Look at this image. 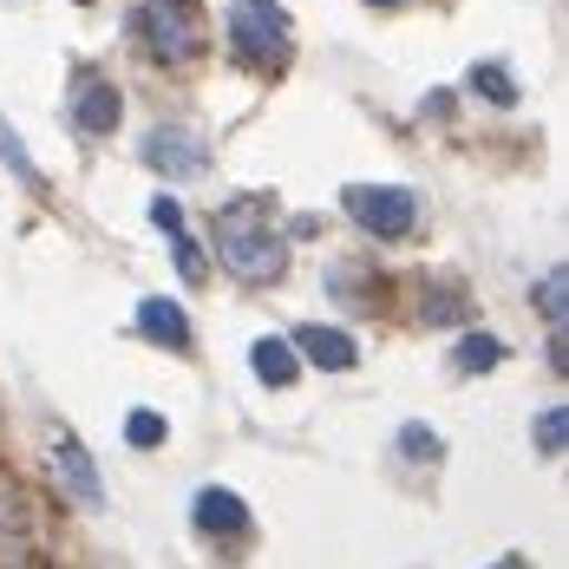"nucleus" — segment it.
Here are the masks:
<instances>
[{
  "label": "nucleus",
  "mask_w": 569,
  "mask_h": 569,
  "mask_svg": "<svg viewBox=\"0 0 569 569\" xmlns=\"http://www.w3.org/2000/svg\"><path fill=\"white\" fill-rule=\"evenodd\" d=\"M217 249H223V269L236 282L269 288V282H282V269H288V242L262 223L256 203H229L217 217Z\"/></svg>",
  "instance_id": "nucleus-1"
},
{
  "label": "nucleus",
  "mask_w": 569,
  "mask_h": 569,
  "mask_svg": "<svg viewBox=\"0 0 569 569\" xmlns=\"http://www.w3.org/2000/svg\"><path fill=\"white\" fill-rule=\"evenodd\" d=\"M229 47L256 72H282L288 47H295L282 0H229Z\"/></svg>",
  "instance_id": "nucleus-2"
},
{
  "label": "nucleus",
  "mask_w": 569,
  "mask_h": 569,
  "mask_svg": "<svg viewBox=\"0 0 569 569\" xmlns=\"http://www.w3.org/2000/svg\"><path fill=\"white\" fill-rule=\"evenodd\" d=\"M138 40L164 66H190L203 53V7L197 0H138Z\"/></svg>",
  "instance_id": "nucleus-3"
},
{
  "label": "nucleus",
  "mask_w": 569,
  "mask_h": 569,
  "mask_svg": "<svg viewBox=\"0 0 569 569\" xmlns=\"http://www.w3.org/2000/svg\"><path fill=\"white\" fill-rule=\"evenodd\" d=\"M341 210L367 229V236H380V242L412 236V223H419V197H412V190H399V183H347Z\"/></svg>",
  "instance_id": "nucleus-4"
},
{
  "label": "nucleus",
  "mask_w": 569,
  "mask_h": 569,
  "mask_svg": "<svg viewBox=\"0 0 569 569\" xmlns=\"http://www.w3.org/2000/svg\"><path fill=\"white\" fill-rule=\"evenodd\" d=\"M144 164H151L158 177H203L210 171V151H203L197 131H183V124H158V131L144 138Z\"/></svg>",
  "instance_id": "nucleus-5"
},
{
  "label": "nucleus",
  "mask_w": 569,
  "mask_h": 569,
  "mask_svg": "<svg viewBox=\"0 0 569 569\" xmlns=\"http://www.w3.org/2000/svg\"><path fill=\"white\" fill-rule=\"evenodd\" d=\"M53 471H59V485H66V498H72V505L106 511V478H99L92 452H86L72 432H59V439H53Z\"/></svg>",
  "instance_id": "nucleus-6"
},
{
  "label": "nucleus",
  "mask_w": 569,
  "mask_h": 569,
  "mask_svg": "<svg viewBox=\"0 0 569 569\" xmlns=\"http://www.w3.org/2000/svg\"><path fill=\"white\" fill-rule=\"evenodd\" d=\"M118 118H124L118 86H112V79H99V72H86V79L72 86V124H79V131H92V138H106V131H118Z\"/></svg>",
  "instance_id": "nucleus-7"
},
{
  "label": "nucleus",
  "mask_w": 569,
  "mask_h": 569,
  "mask_svg": "<svg viewBox=\"0 0 569 569\" xmlns=\"http://www.w3.org/2000/svg\"><path fill=\"white\" fill-rule=\"evenodd\" d=\"M295 360H315V367H328V373H347L353 360H360V347H353V335H341V328H321V321H308V328H295Z\"/></svg>",
  "instance_id": "nucleus-8"
},
{
  "label": "nucleus",
  "mask_w": 569,
  "mask_h": 569,
  "mask_svg": "<svg viewBox=\"0 0 569 569\" xmlns=\"http://www.w3.org/2000/svg\"><path fill=\"white\" fill-rule=\"evenodd\" d=\"M190 523L210 530V537H242V530H249V505H242L236 491H223V485H210V491L190 498Z\"/></svg>",
  "instance_id": "nucleus-9"
},
{
  "label": "nucleus",
  "mask_w": 569,
  "mask_h": 569,
  "mask_svg": "<svg viewBox=\"0 0 569 569\" xmlns=\"http://www.w3.org/2000/svg\"><path fill=\"white\" fill-rule=\"evenodd\" d=\"M138 328H144V341L171 347V353L190 347V315H183L177 301H164V295H144V301H138Z\"/></svg>",
  "instance_id": "nucleus-10"
},
{
  "label": "nucleus",
  "mask_w": 569,
  "mask_h": 569,
  "mask_svg": "<svg viewBox=\"0 0 569 569\" xmlns=\"http://www.w3.org/2000/svg\"><path fill=\"white\" fill-rule=\"evenodd\" d=\"M249 367H256L262 387H288V380L301 373V360H295V347H288L282 335H262V341L249 347Z\"/></svg>",
  "instance_id": "nucleus-11"
},
{
  "label": "nucleus",
  "mask_w": 569,
  "mask_h": 569,
  "mask_svg": "<svg viewBox=\"0 0 569 569\" xmlns=\"http://www.w3.org/2000/svg\"><path fill=\"white\" fill-rule=\"evenodd\" d=\"M505 360V341L498 335H465L458 341V373H491Z\"/></svg>",
  "instance_id": "nucleus-12"
},
{
  "label": "nucleus",
  "mask_w": 569,
  "mask_h": 569,
  "mask_svg": "<svg viewBox=\"0 0 569 569\" xmlns=\"http://www.w3.org/2000/svg\"><path fill=\"white\" fill-rule=\"evenodd\" d=\"M471 86L491 99V106H517V79L498 66V59H485V66H471Z\"/></svg>",
  "instance_id": "nucleus-13"
},
{
  "label": "nucleus",
  "mask_w": 569,
  "mask_h": 569,
  "mask_svg": "<svg viewBox=\"0 0 569 569\" xmlns=\"http://www.w3.org/2000/svg\"><path fill=\"white\" fill-rule=\"evenodd\" d=\"M537 315H543V321H563L569 315V276L563 269H550V276L537 282Z\"/></svg>",
  "instance_id": "nucleus-14"
},
{
  "label": "nucleus",
  "mask_w": 569,
  "mask_h": 569,
  "mask_svg": "<svg viewBox=\"0 0 569 569\" xmlns=\"http://www.w3.org/2000/svg\"><path fill=\"white\" fill-rule=\"evenodd\" d=\"M399 452L419 458V465H439L446 446H439V432H432V426H399Z\"/></svg>",
  "instance_id": "nucleus-15"
},
{
  "label": "nucleus",
  "mask_w": 569,
  "mask_h": 569,
  "mask_svg": "<svg viewBox=\"0 0 569 569\" xmlns=\"http://www.w3.org/2000/svg\"><path fill=\"white\" fill-rule=\"evenodd\" d=\"M0 158L13 164V177H20V183H33V190H40V164L27 158V144L13 138V124H7V118H0Z\"/></svg>",
  "instance_id": "nucleus-16"
},
{
  "label": "nucleus",
  "mask_w": 569,
  "mask_h": 569,
  "mask_svg": "<svg viewBox=\"0 0 569 569\" xmlns=\"http://www.w3.org/2000/svg\"><path fill=\"white\" fill-rule=\"evenodd\" d=\"M124 439H131V446H164L171 426H164V412H144V406H138V412L124 419Z\"/></svg>",
  "instance_id": "nucleus-17"
},
{
  "label": "nucleus",
  "mask_w": 569,
  "mask_h": 569,
  "mask_svg": "<svg viewBox=\"0 0 569 569\" xmlns=\"http://www.w3.org/2000/svg\"><path fill=\"white\" fill-rule=\"evenodd\" d=\"M563 446H569V412H563V406H550V412L537 419V452H543V458H557Z\"/></svg>",
  "instance_id": "nucleus-18"
},
{
  "label": "nucleus",
  "mask_w": 569,
  "mask_h": 569,
  "mask_svg": "<svg viewBox=\"0 0 569 569\" xmlns=\"http://www.w3.org/2000/svg\"><path fill=\"white\" fill-rule=\"evenodd\" d=\"M171 242H177V276H183V282H203V276H210V256H203L190 236H171Z\"/></svg>",
  "instance_id": "nucleus-19"
},
{
  "label": "nucleus",
  "mask_w": 569,
  "mask_h": 569,
  "mask_svg": "<svg viewBox=\"0 0 569 569\" xmlns=\"http://www.w3.org/2000/svg\"><path fill=\"white\" fill-rule=\"evenodd\" d=\"M419 315H426V321H465V288H439Z\"/></svg>",
  "instance_id": "nucleus-20"
},
{
  "label": "nucleus",
  "mask_w": 569,
  "mask_h": 569,
  "mask_svg": "<svg viewBox=\"0 0 569 569\" xmlns=\"http://www.w3.org/2000/svg\"><path fill=\"white\" fill-rule=\"evenodd\" d=\"M151 223L164 229V236H183V210H177L171 197H158V203H151Z\"/></svg>",
  "instance_id": "nucleus-21"
},
{
  "label": "nucleus",
  "mask_w": 569,
  "mask_h": 569,
  "mask_svg": "<svg viewBox=\"0 0 569 569\" xmlns=\"http://www.w3.org/2000/svg\"><path fill=\"white\" fill-rule=\"evenodd\" d=\"M498 569H517V563H498Z\"/></svg>",
  "instance_id": "nucleus-22"
},
{
  "label": "nucleus",
  "mask_w": 569,
  "mask_h": 569,
  "mask_svg": "<svg viewBox=\"0 0 569 569\" xmlns=\"http://www.w3.org/2000/svg\"><path fill=\"white\" fill-rule=\"evenodd\" d=\"M79 7H92V0H79Z\"/></svg>",
  "instance_id": "nucleus-23"
}]
</instances>
